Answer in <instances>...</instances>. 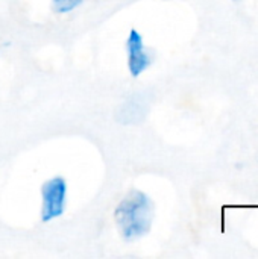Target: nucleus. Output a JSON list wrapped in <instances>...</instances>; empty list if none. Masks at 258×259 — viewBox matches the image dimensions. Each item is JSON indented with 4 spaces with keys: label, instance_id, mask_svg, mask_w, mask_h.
<instances>
[{
    "label": "nucleus",
    "instance_id": "obj_4",
    "mask_svg": "<svg viewBox=\"0 0 258 259\" xmlns=\"http://www.w3.org/2000/svg\"><path fill=\"white\" fill-rule=\"evenodd\" d=\"M144 115H146V105L138 97H134L126 103H123L116 114L117 120L123 124L140 123L144 118Z\"/></svg>",
    "mask_w": 258,
    "mask_h": 259
},
{
    "label": "nucleus",
    "instance_id": "obj_2",
    "mask_svg": "<svg viewBox=\"0 0 258 259\" xmlns=\"http://www.w3.org/2000/svg\"><path fill=\"white\" fill-rule=\"evenodd\" d=\"M65 181L62 178H53L47 181L43 188V209H41V220L50 222L59 217L64 212V202H65Z\"/></svg>",
    "mask_w": 258,
    "mask_h": 259
},
{
    "label": "nucleus",
    "instance_id": "obj_6",
    "mask_svg": "<svg viewBox=\"0 0 258 259\" xmlns=\"http://www.w3.org/2000/svg\"><path fill=\"white\" fill-rule=\"evenodd\" d=\"M236 2H239V0H236Z\"/></svg>",
    "mask_w": 258,
    "mask_h": 259
},
{
    "label": "nucleus",
    "instance_id": "obj_1",
    "mask_svg": "<svg viewBox=\"0 0 258 259\" xmlns=\"http://www.w3.org/2000/svg\"><path fill=\"white\" fill-rule=\"evenodd\" d=\"M114 219L126 241L138 240L151 231L154 203L144 193L132 190L117 206Z\"/></svg>",
    "mask_w": 258,
    "mask_h": 259
},
{
    "label": "nucleus",
    "instance_id": "obj_5",
    "mask_svg": "<svg viewBox=\"0 0 258 259\" xmlns=\"http://www.w3.org/2000/svg\"><path fill=\"white\" fill-rule=\"evenodd\" d=\"M82 3V0H52V8L58 14H65L73 11Z\"/></svg>",
    "mask_w": 258,
    "mask_h": 259
},
{
    "label": "nucleus",
    "instance_id": "obj_3",
    "mask_svg": "<svg viewBox=\"0 0 258 259\" xmlns=\"http://www.w3.org/2000/svg\"><path fill=\"white\" fill-rule=\"evenodd\" d=\"M128 53H129V71L134 77H138L151 64V58L144 50L141 35L132 29L128 38Z\"/></svg>",
    "mask_w": 258,
    "mask_h": 259
}]
</instances>
